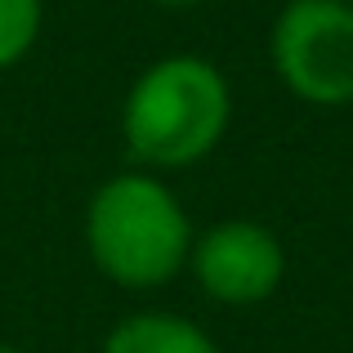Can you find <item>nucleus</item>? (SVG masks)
I'll return each mask as SVG.
<instances>
[{
  "instance_id": "obj_1",
  "label": "nucleus",
  "mask_w": 353,
  "mask_h": 353,
  "mask_svg": "<svg viewBox=\"0 0 353 353\" xmlns=\"http://www.w3.org/2000/svg\"><path fill=\"white\" fill-rule=\"evenodd\" d=\"M233 90L201 54H165L134 77L121 103V139L139 170H188L228 134Z\"/></svg>"
},
{
  "instance_id": "obj_2",
  "label": "nucleus",
  "mask_w": 353,
  "mask_h": 353,
  "mask_svg": "<svg viewBox=\"0 0 353 353\" xmlns=\"http://www.w3.org/2000/svg\"><path fill=\"white\" fill-rule=\"evenodd\" d=\"M192 219L152 170H121L85 206V250L108 282L152 291L188 268Z\"/></svg>"
},
{
  "instance_id": "obj_3",
  "label": "nucleus",
  "mask_w": 353,
  "mask_h": 353,
  "mask_svg": "<svg viewBox=\"0 0 353 353\" xmlns=\"http://www.w3.org/2000/svg\"><path fill=\"white\" fill-rule=\"evenodd\" d=\"M273 72L300 103H353V5L340 0H286L268 32Z\"/></svg>"
},
{
  "instance_id": "obj_4",
  "label": "nucleus",
  "mask_w": 353,
  "mask_h": 353,
  "mask_svg": "<svg viewBox=\"0 0 353 353\" xmlns=\"http://www.w3.org/2000/svg\"><path fill=\"white\" fill-rule=\"evenodd\" d=\"M188 268L215 304L250 309L264 304L286 277V250L259 219H219L192 237Z\"/></svg>"
},
{
  "instance_id": "obj_5",
  "label": "nucleus",
  "mask_w": 353,
  "mask_h": 353,
  "mask_svg": "<svg viewBox=\"0 0 353 353\" xmlns=\"http://www.w3.org/2000/svg\"><path fill=\"white\" fill-rule=\"evenodd\" d=\"M103 353H219V345L183 313L143 309L121 318L103 340Z\"/></svg>"
},
{
  "instance_id": "obj_6",
  "label": "nucleus",
  "mask_w": 353,
  "mask_h": 353,
  "mask_svg": "<svg viewBox=\"0 0 353 353\" xmlns=\"http://www.w3.org/2000/svg\"><path fill=\"white\" fill-rule=\"evenodd\" d=\"M45 23V0H0V72L32 54Z\"/></svg>"
},
{
  "instance_id": "obj_7",
  "label": "nucleus",
  "mask_w": 353,
  "mask_h": 353,
  "mask_svg": "<svg viewBox=\"0 0 353 353\" xmlns=\"http://www.w3.org/2000/svg\"><path fill=\"white\" fill-rule=\"evenodd\" d=\"M152 5H161V9H192V5H201V0H152Z\"/></svg>"
},
{
  "instance_id": "obj_8",
  "label": "nucleus",
  "mask_w": 353,
  "mask_h": 353,
  "mask_svg": "<svg viewBox=\"0 0 353 353\" xmlns=\"http://www.w3.org/2000/svg\"><path fill=\"white\" fill-rule=\"evenodd\" d=\"M0 353H23V349H14V345H0Z\"/></svg>"
},
{
  "instance_id": "obj_9",
  "label": "nucleus",
  "mask_w": 353,
  "mask_h": 353,
  "mask_svg": "<svg viewBox=\"0 0 353 353\" xmlns=\"http://www.w3.org/2000/svg\"><path fill=\"white\" fill-rule=\"evenodd\" d=\"M340 5H353V0H340Z\"/></svg>"
}]
</instances>
